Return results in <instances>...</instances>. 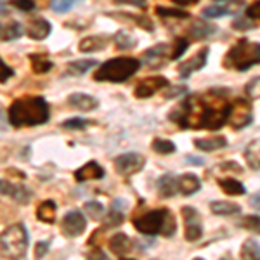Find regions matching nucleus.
<instances>
[{
  "mask_svg": "<svg viewBox=\"0 0 260 260\" xmlns=\"http://www.w3.org/2000/svg\"><path fill=\"white\" fill-rule=\"evenodd\" d=\"M108 16H111V18H127L128 21H132V23H136L137 26H141L142 30H148V31H153L154 26L153 23L144 18V16H137V14H130V12H110Z\"/></svg>",
  "mask_w": 260,
  "mask_h": 260,
  "instance_id": "obj_27",
  "label": "nucleus"
},
{
  "mask_svg": "<svg viewBox=\"0 0 260 260\" xmlns=\"http://www.w3.org/2000/svg\"><path fill=\"white\" fill-rule=\"evenodd\" d=\"M121 222H123V213H121V210H116L115 207H111V210L104 217V229L118 228Z\"/></svg>",
  "mask_w": 260,
  "mask_h": 260,
  "instance_id": "obj_35",
  "label": "nucleus"
},
{
  "mask_svg": "<svg viewBox=\"0 0 260 260\" xmlns=\"http://www.w3.org/2000/svg\"><path fill=\"white\" fill-rule=\"evenodd\" d=\"M110 42L108 37H103V35H92V37H87L83 39L80 44H78V49L80 52L87 54V52H99L106 47V44Z\"/></svg>",
  "mask_w": 260,
  "mask_h": 260,
  "instance_id": "obj_18",
  "label": "nucleus"
},
{
  "mask_svg": "<svg viewBox=\"0 0 260 260\" xmlns=\"http://www.w3.org/2000/svg\"><path fill=\"white\" fill-rule=\"evenodd\" d=\"M30 61H31V70L39 75L49 73L54 66L52 61L47 56H44V54H33V56H30Z\"/></svg>",
  "mask_w": 260,
  "mask_h": 260,
  "instance_id": "obj_29",
  "label": "nucleus"
},
{
  "mask_svg": "<svg viewBox=\"0 0 260 260\" xmlns=\"http://www.w3.org/2000/svg\"><path fill=\"white\" fill-rule=\"evenodd\" d=\"M253 120V110H251V104L246 99H236L234 103H231V113L228 123L234 130H240L248 127Z\"/></svg>",
  "mask_w": 260,
  "mask_h": 260,
  "instance_id": "obj_7",
  "label": "nucleus"
},
{
  "mask_svg": "<svg viewBox=\"0 0 260 260\" xmlns=\"http://www.w3.org/2000/svg\"><path fill=\"white\" fill-rule=\"evenodd\" d=\"M121 260H130V258H121Z\"/></svg>",
  "mask_w": 260,
  "mask_h": 260,
  "instance_id": "obj_56",
  "label": "nucleus"
},
{
  "mask_svg": "<svg viewBox=\"0 0 260 260\" xmlns=\"http://www.w3.org/2000/svg\"><path fill=\"white\" fill-rule=\"evenodd\" d=\"M94 66H98V61L94 59H80V61H71L66 68V73L71 75V77H82L87 71L92 70Z\"/></svg>",
  "mask_w": 260,
  "mask_h": 260,
  "instance_id": "obj_24",
  "label": "nucleus"
},
{
  "mask_svg": "<svg viewBox=\"0 0 260 260\" xmlns=\"http://www.w3.org/2000/svg\"><path fill=\"white\" fill-rule=\"evenodd\" d=\"M50 248V241H39L35 243V258L40 260L47 255V251Z\"/></svg>",
  "mask_w": 260,
  "mask_h": 260,
  "instance_id": "obj_46",
  "label": "nucleus"
},
{
  "mask_svg": "<svg viewBox=\"0 0 260 260\" xmlns=\"http://www.w3.org/2000/svg\"><path fill=\"white\" fill-rule=\"evenodd\" d=\"M182 215H184V220H186V224L198 220V212H196L192 207H182Z\"/></svg>",
  "mask_w": 260,
  "mask_h": 260,
  "instance_id": "obj_47",
  "label": "nucleus"
},
{
  "mask_svg": "<svg viewBox=\"0 0 260 260\" xmlns=\"http://www.w3.org/2000/svg\"><path fill=\"white\" fill-rule=\"evenodd\" d=\"M68 104L71 108H77L80 111H94L99 108V101L92 98L89 94H82V92H75L68 95Z\"/></svg>",
  "mask_w": 260,
  "mask_h": 260,
  "instance_id": "obj_13",
  "label": "nucleus"
},
{
  "mask_svg": "<svg viewBox=\"0 0 260 260\" xmlns=\"http://www.w3.org/2000/svg\"><path fill=\"white\" fill-rule=\"evenodd\" d=\"M255 26H257V24H255L248 16H246V18H238L233 21V28H236V30L245 31V30H251V28H255Z\"/></svg>",
  "mask_w": 260,
  "mask_h": 260,
  "instance_id": "obj_43",
  "label": "nucleus"
},
{
  "mask_svg": "<svg viewBox=\"0 0 260 260\" xmlns=\"http://www.w3.org/2000/svg\"><path fill=\"white\" fill-rule=\"evenodd\" d=\"M115 45H116V49H120V50H128V49L136 47L137 40L134 39L132 35H128L127 31H118L115 35Z\"/></svg>",
  "mask_w": 260,
  "mask_h": 260,
  "instance_id": "obj_33",
  "label": "nucleus"
},
{
  "mask_svg": "<svg viewBox=\"0 0 260 260\" xmlns=\"http://www.w3.org/2000/svg\"><path fill=\"white\" fill-rule=\"evenodd\" d=\"M50 118L49 103L44 98L16 99L9 108V121L12 127H35L47 123Z\"/></svg>",
  "mask_w": 260,
  "mask_h": 260,
  "instance_id": "obj_2",
  "label": "nucleus"
},
{
  "mask_svg": "<svg viewBox=\"0 0 260 260\" xmlns=\"http://www.w3.org/2000/svg\"><path fill=\"white\" fill-rule=\"evenodd\" d=\"M11 6H14L16 9L24 12H30L35 9V2L33 0H11Z\"/></svg>",
  "mask_w": 260,
  "mask_h": 260,
  "instance_id": "obj_45",
  "label": "nucleus"
},
{
  "mask_svg": "<svg viewBox=\"0 0 260 260\" xmlns=\"http://www.w3.org/2000/svg\"><path fill=\"white\" fill-rule=\"evenodd\" d=\"M83 210H85L90 220H101L104 217V207L99 201H87V203L83 205Z\"/></svg>",
  "mask_w": 260,
  "mask_h": 260,
  "instance_id": "obj_34",
  "label": "nucleus"
},
{
  "mask_svg": "<svg viewBox=\"0 0 260 260\" xmlns=\"http://www.w3.org/2000/svg\"><path fill=\"white\" fill-rule=\"evenodd\" d=\"M165 87H169V80L165 77H149L137 83L134 94L139 99H148L156 94V92H160L161 89H165Z\"/></svg>",
  "mask_w": 260,
  "mask_h": 260,
  "instance_id": "obj_9",
  "label": "nucleus"
},
{
  "mask_svg": "<svg viewBox=\"0 0 260 260\" xmlns=\"http://www.w3.org/2000/svg\"><path fill=\"white\" fill-rule=\"evenodd\" d=\"M130 248H132V240H130L127 234H123V233L115 234V236L110 240V250L116 255L128 253Z\"/></svg>",
  "mask_w": 260,
  "mask_h": 260,
  "instance_id": "obj_22",
  "label": "nucleus"
},
{
  "mask_svg": "<svg viewBox=\"0 0 260 260\" xmlns=\"http://www.w3.org/2000/svg\"><path fill=\"white\" fill-rule=\"evenodd\" d=\"M219 186H220V189L229 196H241L246 192L245 186H243L240 180H236V179H220Z\"/></svg>",
  "mask_w": 260,
  "mask_h": 260,
  "instance_id": "obj_28",
  "label": "nucleus"
},
{
  "mask_svg": "<svg viewBox=\"0 0 260 260\" xmlns=\"http://www.w3.org/2000/svg\"><path fill=\"white\" fill-rule=\"evenodd\" d=\"M260 64V44L241 39L233 45L224 57V66L229 70L246 71Z\"/></svg>",
  "mask_w": 260,
  "mask_h": 260,
  "instance_id": "obj_3",
  "label": "nucleus"
},
{
  "mask_svg": "<svg viewBox=\"0 0 260 260\" xmlns=\"http://www.w3.org/2000/svg\"><path fill=\"white\" fill-rule=\"evenodd\" d=\"M229 12H233V11H231V7L228 4H213L210 7H205L203 16L210 19H217V18H222V16H228Z\"/></svg>",
  "mask_w": 260,
  "mask_h": 260,
  "instance_id": "obj_32",
  "label": "nucleus"
},
{
  "mask_svg": "<svg viewBox=\"0 0 260 260\" xmlns=\"http://www.w3.org/2000/svg\"><path fill=\"white\" fill-rule=\"evenodd\" d=\"M115 4H125V6H134V7H141L144 9L148 0H113Z\"/></svg>",
  "mask_w": 260,
  "mask_h": 260,
  "instance_id": "obj_49",
  "label": "nucleus"
},
{
  "mask_svg": "<svg viewBox=\"0 0 260 260\" xmlns=\"http://www.w3.org/2000/svg\"><path fill=\"white\" fill-rule=\"evenodd\" d=\"M167 52H169V45L167 44H158L154 45V47L148 49L144 52V62L151 68H156V66H160L163 61H165L167 57Z\"/></svg>",
  "mask_w": 260,
  "mask_h": 260,
  "instance_id": "obj_16",
  "label": "nucleus"
},
{
  "mask_svg": "<svg viewBox=\"0 0 260 260\" xmlns=\"http://www.w3.org/2000/svg\"><path fill=\"white\" fill-rule=\"evenodd\" d=\"M250 207L255 208V210H260V192H257V194H253L250 198Z\"/></svg>",
  "mask_w": 260,
  "mask_h": 260,
  "instance_id": "obj_52",
  "label": "nucleus"
},
{
  "mask_svg": "<svg viewBox=\"0 0 260 260\" xmlns=\"http://www.w3.org/2000/svg\"><path fill=\"white\" fill-rule=\"evenodd\" d=\"M89 260H108V257L103 253V251H94V253L89 257Z\"/></svg>",
  "mask_w": 260,
  "mask_h": 260,
  "instance_id": "obj_54",
  "label": "nucleus"
},
{
  "mask_svg": "<svg viewBox=\"0 0 260 260\" xmlns=\"http://www.w3.org/2000/svg\"><path fill=\"white\" fill-rule=\"evenodd\" d=\"M141 68V61L134 57H113L99 66V70L94 73L95 82H113L121 83L127 82L132 75L137 73Z\"/></svg>",
  "mask_w": 260,
  "mask_h": 260,
  "instance_id": "obj_4",
  "label": "nucleus"
},
{
  "mask_svg": "<svg viewBox=\"0 0 260 260\" xmlns=\"http://www.w3.org/2000/svg\"><path fill=\"white\" fill-rule=\"evenodd\" d=\"M240 225L243 229L251 231V233L260 234V217L258 215H246L243 217V220L240 222Z\"/></svg>",
  "mask_w": 260,
  "mask_h": 260,
  "instance_id": "obj_37",
  "label": "nucleus"
},
{
  "mask_svg": "<svg viewBox=\"0 0 260 260\" xmlns=\"http://www.w3.org/2000/svg\"><path fill=\"white\" fill-rule=\"evenodd\" d=\"M194 260H203V258H194Z\"/></svg>",
  "mask_w": 260,
  "mask_h": 260,
  "instance_id": "obj_57",
  "label": "nucleus"
},
{
  "mask_svg": "<svg viewBox=\"0 0 260 260\" xmlns=\"http://www.w3.org/2000/svg\"><path fill=\"white\" fill-rule=\"evenodd\" d=\"M210 210L215 215L225 217V215H236V213L241 212V208L240 205L229 203V201H213V203H210Z\"/></svg>",
  "mask_w": 260,
  "mask_h": 260,
  "instance_id": "obj_25",
  "label": "nucleus"
},
{
  "mask_svg": "<svg viewBox=\"0 0 260 260\" xmlns=\"http://www.w3.org/2000/svg\"><path fill=\"white\" fill-rule=\"evenodd\" d=\"M246 16H248L250 19H260V0H257V2H253L251 6H248V9H246Z\"/></svg>",
  "mask_w": 260,
  "mask_h": 260,
  "instance_id": "obj_48",
  "label": "nucleus"
},
{
  "mask_svg": "<svg viewBox=\"0 0 260 260\" xmlns=\"http://www.w3.org/2000/svg\"><path fill=\"white\" fill-rule=\"evenodd\" d=\"M75 6V0H50V9L57 14H64V12H70Z\"/></svg>",
  "mask_w": 260,
  "mask_h": 260,
  "instance_id": "obj_38",
  "label": "nucleus"
},
{
  "mask_svg": "<svg viewBox=\"0 0 260 260\" xmlns=\"http://www.w3.org/2000/svg\"><path fill=\"white\" fill-rule=\"evenodd\" d=\"M187 40L186 39H177L175 40V45H174V52H172V59H179L180 56H182L184 52L187 50Z\"/></svg>",
  "mask_w": 260,
  "mask_h": 260,
  "instance_id": "obj_44",
  "label": "nucleus"
},
{
  "mask_svg": "<svg viewBox=\"0 0 260 260\" xmlns=\"http://www.w3.org/2000/svg\"><path fill=\"white\" fill-rule=\"evenodd\" d=\"M169 215H170V212L165 210V208H163V210L148 212V213H144V215L134 219V228H136L142 234H148V236L163 234Z\"/></svg>",
  "mask_w": 260,
  "mask_h": 260,
  "instance_id": "obj_6",
  "label": "nucleus"
},
{
  "mask_svg": "<svg viewBox=\"0 0 260 260\" xmlns=\"http://www.w3.org/2000/svg\"><path fill=\"white\" fill-rule=\"evenodd\" d=\"M201 189V180L194 174H184L179 177V191L184 196H191Z\"/></svg>",
  "mask_w": 260,
  "mask_h": 260,
  "instance_id": "obj_20",
  "label": "nucleus"
},
{
  "mask_svg": "<svg viewBox=\"0 0 260 260\" xmlns=\"http://www.w3.org/2000/svg\"><path fill=\"white\" fill-rule=\"evenodd\" d=\"M85 228H87V220L78 210L68 212L64 215V219H62V231H64V234H68L71 238L83 234Z\"/></svg>",
  "mask_w": 260,
  "mask_h": 260,
  "instance_id": "obj_11",
  "label": "nucleus"
},
{
  "mask_svg": "<svg viewBox=\"0 0 260 260\" xmlns=\"http://www.w3.org/2000/svg\"><path fill=\"white\" fill-rule=\"evenodd\" d=\"M207 61H208V49L203 47V49H200L192 57H189L187 61H184L182 64H179L177 70H179L180 78H184V80L189 78L194 71H200L201 68H205Z\"/></svg>",
  "mask_w": 260,
  "mask_h": 260,
  "instance_id": "obj_10",
  "label": "nucleus"
},
{
  "mask_svg": "<svg viewBox=\"0 0 260 260\" xmlns=\"http://www.w3.org/2000/svg\"><path fill=\"white\" fill-rule=\"evenodd\" d=\"M24 28L21 26V23H9L7 26H2V40L4 42H12V40H18L23 37Z\"/></svg>",
  "mask_w": 260,
  "mask_h": 260,
  "instance_id": "obj_31",
  "label": "nucleus"
},
{
  "mask_svg": "<svg viewBox=\"0 0 260 260\" xmlns=\"http://www.w3.org/2000/svg\"><path fill=\"white\" fill-rule=\"evenodd\" d=\"M89 125L87 120H82V118H71V120H66L64 123L61 125L62 128H68V130H82Z\"/></svg>",
  "mask_w": 260,
  "mask_h": 260,
  "instance_id": "obj_42",
  "label": "nucleus"
},
{
  "mask_svg": "<svg viewBox=\"0 0 260 260\" xmlns=\"http://www.w3.org/2000/svg\"><path fill=\"white\" fill-rule=\"evenodd\" d=\"M201 234H203V228H201V224L198 220L196 222H189V224H186V233H184V236H186L187 241H198L201 238Z\"/></svg>",
  "mask_w": 260,
  "mask_h": 260,
  "instance_id": "obj_36",
  "label": "nucleus"
},
{
  "mask_svg": "<svg viewBox=\"0 0 260 260\" xmlns=\"http://www.w3.org/2000/svg\"><path fill=\"white\" fill-rule=\"evenodd\" d=\"M153 149L160 154H170L175 151V144L172 141H167V139H154L153 141Z\"/></svg>",
  "mask_w": 260,
  "mask_h": 260,
  "instance_id": "obj_39",
  "label": "nucleus"
},
{
  "mask_svg": "<svg viewBox=\"0 0 260 260\" xmlns=\"http://www.w3.org/2000/svg\"><path fill=\"white\" fill-rule=\"evenodd\" d=\"M56 210H57L56 203H54L52 200H47L39 207L37 217H39V220L45 222V224H52V222L56 220Z\"/></svg>",
  "mask_w": 260,
  "mask_h": 260,
  "instance_id": "obj_26",
  "label": "nucleus"
},
{
  "mask_svg": "<svg viewBox=\"0 0 260 260\" xmlns=\"http://www.w3.org/2000/svg\"><path fill=\"white\" fill-rule=\"evenodd\" d=\"M194 146L201 151H217L228 146V139L224 136H213V137H201V139H194Z\"/></svg>",
  "mask_w": 260,
  "mask_h": 260,
  "instance_id": "obj_19",
  "label": "nucleus"
},
{
  "mask_svg": "<svg viewBox=\"0 0 260 260\" xmlns=\"http://www.w3.org/2000/svg\"><path fill=\"white\" fill-rule=\"evenodd\" d=\"M2 194L4 196H11L16 203H21V205H28L31 201V196L33 192L30 187L23 186V184H11L7 180H2Z\"/></svg>",
  "mask_w": 260,
  "mask_h": 260,
  "instance_id": "obj_12",
  "label": "nucleus"
},
{
  "mask_svg": "<svg viewBox=\"0 0 260 260\" xmlns=\"http://www.w3.org/2000/svg\"><path fill=\"white\" fill-rule=\"evenodd\" d=\"M241 260H260V245L255 240H246L241 245Z\"/></svg>",
  "mask_w": 260,
  "mask_h": 260,
  "instance_id": "obj_30",
  "label": "nucleus"
},
{
  "mask_svg": "<svg viewBox=\"0 0 260 260\" xmlns=\"http://www.w3.org/2000/svg\"><path fill=\"white\" fill-rule=\"evenodd\" d=\"M215 31H217L215 24L207 23L205 19H196L194 23H192V26L189 28L191 39H194V40H205V39H208V37H212Z\"/></svg>",
  "mask_w": 260,
  "mask_h": 260,
  "instance_id": "obj_17",
  "label": "nucleus"
},
{
  "mask_svg": "<svg viewBox=\"0 0 260 260\" xmlns=\"http://www.w3.org/2000/svg\"><path fill=\"white\" fill-rule=\"evenodd\" d=\"M104 177V169L99 165L98 161H89L75 172V179L78 182H85V180H94V179H103Z\"/></svg>",
  "mask_w": 260,
  "mask_h": 260,
  "instance_id": "obj_15",
  "label": "nucleus"
},
{
  "mask_svg": "<svg viewBox=\"0 0 260 260\" xmlns=\"http://www.w3.org/2000/svg\"><path fill=\"white\" fill-rule=\"evenodd\" d=\"M245 160L250 169L260 170V139H253L245 149Z\"/></svg>",
  "mask_w": 260,
  "mask_h": 260,
  "instance_id": "obj_23",
  "label": "nucleus"
},
{
  "mask_svg": "<svg viewBox=\"0 0 260 260\" xmlns=\"http://www.w3.org/2000/svg\"><path fill=\"white\" fill-rule=\"evenodd\" d=\"M187 163H192V165H203V160H198L196 156H186Z\"/></svg>",
  "mask_w": 260,
  "mask_h": 260,
  "instance_id": "obj_55",
  "label": "nucleus"
},
{
  "mask_svg": "<svg viewBox=\"0 0 260 260\" xmlns=\"http://www.w3.org/2000/svg\"><path fill=\"white\" fill-rule=\"evenodd\" d=\"M156 14L158 16H172V18L177 19H187L189 18V12L187 11H180V9H167V7H156Z\"/></svg>",
  "mask_w": 260,
  "mask_h": 260,
  "instance_id": "obj_40",
  "label": "nucleus"
},
{
  "mask_svg": "<svg viewBox=\"0 0 260 260\" xmlns=\"http://www.w3.org/2000/svg\"><path fill=\"white\" fill-rule=\"evenodd\" d=\"M0 66H2V83H6L12 77V75H14V71H12V68H9V66L6 64V61L0 62Z\"/></svg>",
  "mask_w": 260,
  "mask_h": 260,
  "instance_id": "obj_50",
  "label": "nucleus"
},
{
  "mask_svg": "<svg viewBox=\"0 0 260 260\" xmlns=\"http://www.w3.org/2000/svg\"><path fill=\"white\" fill-rule=\"evenodd\" d=\"M158 191H160V194L165 196V198L175 196L179 191V179H175L172 174L161 175L160 180H158Z\"/></svg>",
  "mask_w": 260,
  "mask_h": 260,
  "instance_id": "obj_21",
  "label": "nucleus"
},
{
  "mask_svg": "<svg viewBox=\"0 0 260 260\" xmlns=\"http://www.w3.org/2000/svg\"><path fill=\"white\" fill-rule=\"evenodd\" d=\"M50 31H52V26H50L49 21L44 18L31 19L26 28V33L31 40H45L50 35Z\"/></svg>",
  "mask_w": 260,
  "mask_h": 260,
  "instance_id": "obj_14",
  "label": "nucleus"
},
{
  "mask_svg": "<svg viewBox=\"0 0 260 260\" xmlns=\"http://www.w3.org/2000/svg\"><path fill=\"white\" fill-rule=\"evenodd\" d=\"M186 92H187L186 87H175V90L167 92V94H165V98H167V99H172V98H177V95L186 94Z\"/></svg>",
  "mask_w": 260,
  "mask_h": 260,
  "instance_id": "obj_51",
  "label": "nucleus"
},
{
  "mask_svg": "<svg viewBox=\"0 0 260 260\" xmlns=\"http://www.w3.org/2000/svg\"><path fill=\"white\" fill-rule=\"evenodd\" d=\"M28 250V233L23 224H14L2 234V253L4 257L18 260L24 257Z\"/></svg>",
  "mask_w": 260,
  "mask_h": 260,
  "instance_id": "obj_5",
  "label": "nucleus"
},
{
  "mask_svg": "<svg viewBox=\"0 0 260 260\" xmlns=\"http://www.w3.org/2000/svg\"><path fill=\"white\" fill-rule=\"evenodd\" d=\"M174 4H177V6H194V4H198V0H172Z\"/></svg>",
  "mask_w": 260,
  "mask_h": 260,
  "instance_id": "obj_53",
  "label": "nucleus"
},
{
  "mask_svg": "<svg viewBox=\"0 0 260 260\" xmlns=\"http://www.w3.org/2000/svg\"><path fill=\"white\" fill-rule=\"evenodd\" d=\"M146 158L141 156L139 153H125L120 154L118 158H115V169L121 175H132L137 174L144 169Z\"/></svg>",
  "mask_w": 260,
  "mask_h": 260,
  "instance_id": "obj_8",
  "label": "nucleus"
},
{
  "mask_svg": "<svg viewBox=\"0 0 260 260\" xmlns=\"http://www.w3.org/2000/svg\"><path fill=\"white\" fill-rule=\"evenodd\" d=\"M245 92L250 99H260V77H255L246 83Z\"/></svg>",
  "mask_w": 260,
  "mask_h": 260,
  "instance_id": "obj_41",
  "label": "nucleus"
},
{
  "mask_svg": "<svg viewBox=\"0 0 260 260\" xmlns=\"http://www.w3.org/2000/svg\"><path fill=\"white\" fill-rule=\"evenodd\" d=\"M231 103L225 101V92L210 90L184 99L169 113V118L182 128L217 130L228 123Z\"/></svg>",
  "mask_w": 260,
  "mask_h": 260,
  "instance_id": "obj_1",
  "label": "nucleus"
}]
</instances>
